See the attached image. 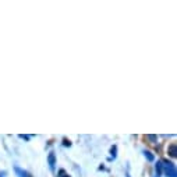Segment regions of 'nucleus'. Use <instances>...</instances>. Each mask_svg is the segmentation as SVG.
I'll use <instances>...</instances> for the list:
<instances>
[{
	"label": "nucleus",
	"mask_w": 177,
	"mask_h": 177,
	"mask_svg": "<svg viewBox=\"0 0 177 177\" xmlns=\"http://www.w3.org/2000/svg\"><path fill=\"white\" fill-rule=\"evenodd\" d=\"M162 167H163V172L167 177H177L176 173V166H174L172 162L169 161H162Z\"/></svg>",
	"instance_id": "f257e3e1"
},
{
	"label": "nucleus",
	"mask_w": 177,
	"mask_h": 177,
	"mask_svg": "<svg viewBox=\"0 0 177 177\" xmlns=\"http://www.w3.org/2000/svg\"><path fill=\"white\" fill-rule=\"evenodd\" d=\"M48 162H49L50 170L55 172V166H56V155H55V152H50V154H49V156H48Z\"/></svg>",
	"instance_id": "f03ea898"
},
{
	"label": "nucleus",
	"mask_w": 177,
	"mask_h": 177,
	"mask_svg": "<svg viewBox=\"0 0 177 177\" xmlns=\"http://www.w3.org/2000/svg\"><path fill=\"white\" fill-rule=\"evenodd\" d=\"M14 170H16V173L18 174V177H32L30 173H28V172H25V170H23V169H20L18 166L14 167Z\"/></svg>",
	"instance_id": "7ed1b4c3"
},
{
	"label": "nucleus",
	"mask_w": 177,
	"mask_h": 177,
	"mask_svg": "<svg viewBox=\"0 0 177 177\" xmlns=\"http://www.w3.org/2000/svg\"><path fill=\"white\" fill-rule=\"evenodd\" d=\"M169 155H170L172 158H176V156H177V148H176V144H172L170 147H169Z\"/></svg>",
	"instance_id": "20e7f679"
},
{
	"label": "nucleus",
	"mask_w": 177,
	"mask_h": 177,
	"mask_svg": "<svg viewBox=\"0 0 177 177\" xmlns=\"http://www.w3.org/2000/svg\"><path fill=\"white\" fill-rule=\"evenodd\" d=\"M155 169H156L158 177H159L162 173H163V167H162V161H161V162H158V163H156V167H155Z\"/></svg>",
	"instance_id": "39448f33"
},
{
	"label": "nucleus",
	"mask_w": 177,
	"mask_h": 177,
	"mask_svg": "<svg viewBox=\"0 0 177 177\" xmlns=\"http://www.w3.org/2000/svg\"><path fill=\"white\" fill-rule=\"evenodd\" d=\"M144 155H145V158H147V159H148L149 162H154V161H155V156H154V155H152L149 151H144Z\"/></svg>",
	"instance_id": "423d86ee"
},
{
	"label": "nucleus",
	"mask_w": 177,
	"mask_h": 177,
	"mask_svg": "<svg viewBox=\"0 0 177 177\" xmlns=\"http://www.w3.org/2000/svg\"><path fill=\"white\" fill-rule=\"evenodd\" d=\"M116 152H117V147H116V145H113V147L110 148V154H112V158H113V159L116 158Z\"/></svg>",
	"instance_id": "0eeeda50"
},
{
	"label": "nucleus",
	"mask_w": 177,
	"mask_h": 177,
	"mask_svg": "<svg viewBox=\"0 0 177 177\" xmlns=\"http://www.w3.org/2000/svg\"><path fill=\"white\" fill-rule=\"evenodd\" d=\"M147 138H148V140H149L151 142H156V140H158L156 135H147Z\"/></svg>",
	"instance_id": "6e6552de"
},
{
	"label": "nucleus",
	"mask_w": 177,
	"mask_h": 177,
	"mask_svg": "<svg viewBox=\"0 0 177 177\" xmlns=\"http://www.w3.org/2000/svg\"><path fill=\"white\" fill-rule=\"evenodd\" d=\"M59 174H60V177H69V176L66 174V172H64V170H60Z\"/></svg>",
	"instance_id": "1a4fd4ad"
},
{
	"label": "nucleus",
	"mask_w": 177,
	"mask_h": 177,
	"mask_svg": "<svg viewBox=\"0 0 177 177\" xmlns=\"http://www.w3.org/2000/svg\"><path fill=\"white\" fill-rule=\"evenodd\" d=\"M21 138H23V140H27V141H28V140H30V137H28V135H20Z\"/></svg>",
	"instance_id": "9d476101"
},
{
	"label": "nucleus",
	"mask_w": 177,
	"mask_h": 177,
	"mask_svg": "<svg viewBox=\"0 0 177 177\" xmlns=\"http://www.w3.org/2000/svg\"><path fill=\"white\" fill-rule=\"evenodd\" d=\"M64 145H66V147H70V145H71V144H70V141H67V140H64Z\"/></svg>",
	"instance_id": "9b49d317"
},
{
	"label": "nucleus",
	"mask_w": 177,
	"mask_h": 177,
	"mask_svg": "<svg viewBox=\"0 0 177 177\" xmlns=\"http://www.w3.org/2000/svg\"><path fill=\"white\" fill-rule=\"evenodd\" d=\"M6 176V172H0V177H4Z\"/></svg>",
	"instance_id": "f8f14e48"
},
{
	"label": "nucleus",
	"mask_w": 177,
	"mask_h": 177,
	"mask_svg": "<svg viewBox=\"0 0 177 177\" xmlns=\"http://www.w3.org/2000/svg\"><path fill=\"white\" fill-rule=\"evenodd\" d=\"M126 177H131V176H130V173H128V172H126Z\"/></svg>",
	"instance_id": "ddd939ff"
}]
</instances>
